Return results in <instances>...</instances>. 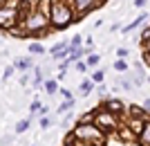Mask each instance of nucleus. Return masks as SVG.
I'll return each instance as SVG.
<instances>
[{
    "label": "nucleus",
    "mask_w": 150,
    "mask_h": 146,
    "mask_svg": "<svg viewBox=\"0 0 150 146\" xmlns=\"http://www.w3.org/2000/svg\"><path fill=\"white\" fill-rule=\"evenodd\" d=\"M137 144L139 146H150V121L146 124V128H144V133H141V137L137 140Z\"/></svg>",
    "instance_id": "nucleus-19"
},
{
    "label": "nucleus",
    "mask_w": 150,
    "mask_h": 146,
    "mask_svg": "<svg viewBox=\"0 0 150 146\" xmlns=\"http://www.w3.org/2000/svg\"><path fill=\"white\" fill-rule=\"evenodd\" d=\"M67 47H69V43H65V41H61V43H54V45H52V47H50V54H52V56H54V54H58V52L67 50Z\"/></svg>",
    "instance_id": "nucleus-24"
},
{
    "label": "nucleus",
    "mask_w": 150,
    "mask_h": 146,
    "mask_svg": "<svg viewBox=\"0 0 150 146\" xmlns=\"http://www.w3.org/2000/svg\"><path fill=\"white\" fill-rule=\"evenodd\" d=\"M132 5H134V9H146V5H148V0H134Z\"/></svg>",
    "instance_id": "nucleus-32"
},
{
    "label": "nucleus",
    "mask_w": 150,
    "mask_h": 146,
    "mask_svg": "<svg viewBox=\"0 0 150 146\" xmlns=\"http://www.w3.org/2000/svg\"><path fill=\"white\" fill-rule=\"evenodd\" d=\"M31 81H34V70H31V72H23V74H20V79H18V83L23 85V88L31 85Z\"/></svg>",
    "instance_id": "nucleus-21"
},
{
    "label": "nucleus",
    "mask_w": 150,
    "mask_h": 146,
    "mask_svg": "<svg viewBox=\"0 0 150 146\" xmlns=\"http://www.w3.org/2000/svg\"><path fill=\"white\" fill-rule=\"evenodd\" d=\"M50 20H52V32H65L69 25L79 23V14L69 0H56L50 11Z\"/></svg>",
    "instance_id": "nucleus-1"
},
{
    "label": "nucleus",
    "mask_w": 150,
    "mask_h": 146,
    "mask_svg": "<svg viewBox=\"0 0 150 146\" xmlns=\"http://www.w3.org/2000/svg\"><path fill=\"white\" fill-rule=\"evenodd\" d=\"M125 117H150V115L146 113L144 106H137V103H132V106H128V113H125Z\"/></svg>",
    "instance_id": "nucleus-13"
},
{
    "label": "nucleus",
    "mask_w": 150,
    "mask_h": 146,
    "mask_svg": "<svg viewBox=\"0 0 150 146\" xmlns=\"http://www.w3.org/2000/svg\"><path fill=\"white\" fill-rule=\"evenodd\" d=\"M146 20H148V11H141L139 16H134V20H130V23L123 27V34H130V32H134V29H139V27H146Z\"/></svg>",
    "instance_id": "nucleus-8"
},
{
    "label": "nucleus",
    "mask_w": 150,
    "mask_h": 146,
    "mask_svg": "<svg viewBox=\"0 0 150 146\" xmlns=\"http://www.w3.org/2000/svg\"><path fill=\"white\" fill-rule=\"evenodd\" d=\"M31 146H40V144H31Z\"/></svg>",
    "instance_id": "nucleus-35"
},
{
    "label": "nucleus",
    "mask_w": 150,
    "mask_h": 146,
    "mask_svg": "<svg viewBox=\"0 0 150 146\" xmlns=\"http://www.w3.org/2000/svg\"><path fill=\"white\" fill-rule=\"evenodd\" d=\"M13 65H16V70H18V72H31L34 68H36V65H34V58L27 56V54H25V56H20Z\"/></svg>",
    "instance_id": "nucleus-10"
},
{
    "label": "nucleus",
    "mask_w": 150,
    "mask_h": 146,
    "mask_svg": "<svg viewBox=\"0 0 150 146\" xmlns=\"http://www.w3.org/2000/svg\"><path fill=\"white\" fill-rule=\"evenodd\" d=\"M132 72H139V74H146V65L141 63V61H134V63H132ZM148 76V74H146Z\"/></svg>",
    "instance_id": "nucleus-30"
},
{
    "label": "nucleus",
    "mask_w": 150,
    "mask_h": 146,
    "mask_svg": "<svg viewBox=\"0 0 150 146\" xmlns=\"http://www.w3.org/2000/svg\"><path fill=\"white\" fill-rule=\"evenodd\" d=\"M20 25L25 27L27 36H40V34L52 32V20H50V16H47L45 11H40L38 7H36V9H31V11L27 14Z\"/></svg>",
    "instance_id": "nucleus-2"
},
{
    "label": "nucleus",
    "mask_w": 150,
    "mask_h": 146,
    "mask_svg": "<svg viewBox=\"0 0 150 146\" xmlns=\"http://www.w3.org/2000/svg\"><path fill=\"white\" fill-rule=\"evenodd\" d=\"M112 68L117 72H121V74H125L128 70H132V65L128 63V61H123V58H114V63H112Z\"/></svg>",
    "instance_id": "nucleus-15"
},
{
    "label": "nucleus",
    "mask_w": 150,
    "mask_h": 146,
    "mask_svg": "<svg viewBox=\"0 0 150 146\" xmlns=\"http://www.w3.org/2000/svg\"><path fill=\"white\" fill-rule=\"evenodd\" d=\"M96 108L105 110V113H112V115H117V117H123V119H125V113H128V106H125L121 99H117V97H110L105 101H99Z\"/></svg>",
    "instance_id": "nucleus-5"
},
{
    "label": "nucleus",
    "mask_w": 150,
    "mask_h": 146,
    "mask_svg": "<svg viewBox=\"0 0 150 146\" xmlns=\"http://www.w3.org/2000/svg\"><path fill=\"white\" fill-rule=\"evenodd\" d=\"M27 52H29V54H34V56H43V54H45V45L34 41V43L27 45Z\"/></svg>",
    "instance_id": "nucleus-14"
},
{
    "label": "nucleus",
    "mask_w": 150,
    "mask_h": 146,
    "mask_svg": "<svg viewBox=\"0 0 150 146\" xmlns=\"http://www.w3.org/2000/svg\"><path fill=\"white\" fill-rule=\"evenodd\" d=\"M117 85H121V88H125V90H134L132 81H130V79H123V76H121L119 81H117Z\"/></svg>",
    "instance_id": "nucleus-31"
},
{
    "label": "nucleus",
    "mask_w": 150,
    "mask_h": 146,
    "mask_svg": "<svg viewBox=\"0 0 150 146\" xmlns=\"http://www.w3.org/2000/svg\"><path fill=\"white\" fill-rule=\"evenodd\" d=\"M72 133H74L76 140H81L83 144H105V137H108L96 124H88V126H79V124H74Z\"/></svg>",
    "instance_id": "nucleus-3"
},
{
    "label": "nucleus",
    "mask_w": 150,
    "mask_h": 146,
    "mask_svg": "<svg viewBox=\"0 0 150 146\" xmlns=\"http://www.w3.org/2000/svg\"><path fill=\"white\" fill-rule=\"evenodd\" d=\"M85 63L90 65V70H96V68H99V63H101V54H99V52L90 54V56L85 58Z\"/></svg>",
    "instance_id": "nucleus-20"
},
{
    "label": "nucleus",
    "mask_w": 150,
    "mask_h": 146,
    "mask_svg": "<svg viewBox=\"0 0 150 146\" xmlns=\"http://www.w3.org/2000/svg\"><path fill=\"white\" fill-rule=\"evenodd\" d=\"M114 54H117V58H123V61H128V54H130V50H128L125 45H121V47H117V50H114Z\"/></svg>",
    "instance_id": "nucleus-27"
},
{
    "label": "nucleus",
    "mask_w": 150,
    "mask_h": 146,
    "mask_svg": "<svg viewBox=\"0 0 150 146\" xmlns=\"http://www.w3.org/2000/svg\"><path fill=\"white\" fill-rule=\"evenodd\" d=\"M94 124H96L105 135L119 133L121 126H123L121 117H117V115H112V113H105V110H99V108H96V121H94Z\"/></svg>",
    "instance_id": "nucleus-4"
},
{
    "label": "nucleus",
    "mask_w": 150,
    "mask_h": 146,
    "mask_svg": "<svg viewBox=\"0 0 150 146\" xmlns=\"http://www.w3.org/2000/svg\"><path fill=\"white\" fill-rule=\"evenodd\" d=\"M29 128H31V119L27 117V119H20V121H16V128H13V130H16V135H23V133H27Z\"/></svg>",
    "instance_id": "nucleus-17"
},
{
    "label": "nucleus",
    "mask_w": 150,
    "mask_h": 146,
    "mask_svg": "<svg viewBox=\"0 0 150 146\" xmlns=\"http://www.w3.org/2000/svg\"><path fill=\"white\" fill-rule=\"evenodd\" d=\"M50 126H52V117H40V119H38V128H40L43 133H47Z\"/></svg>",
    "instance_id": "nucleus-26"
},
{
    "label": "nucleus",
    "mask_w": 150,
    "mask_h": 146,
    "mask_svg": "<svg viewBox=\"0 0 150 146\" xmlns=\"http://www.w3.org/2000/svg\"><path fill=\"white\" fill-rule=\"evenodd\" d=\"M94 88H96V83L92 81V79H81V81H79V90H81V97H90L94 92Z\"/></svg>",
    "instance_id": "nucleus-11"
},
{
    "label": "nucleus",
    "mask_w": 150,
    "mask_h": 146,
    "mask_svg": "<svg viewBox=\"0 0 150 146\" xmlns=\"http://www.w3.org/2000/svg\"><path fill=\"white\" fill-rule=\"evenodd\" d=\"M144 108H146V113L150 115V97H146V99H144Z\"/></svg>",
    "instance_id": "nucleus-33"
},
{
    "label": "nucleus",
    "mask_w": 150,
    "mask_h": 146,
    "mask_svg": "<svg viewBox=\"0 0 150 146\" xmlns=\"http://www.w3.org/2000/svg\"><path fill=\"white\" fill-rule=\"evenodd\" d=\"M43 106H45V103L40 101V99H34V101L29 103V113H31V115H38V110L43 108Z\"/></svg>",
    "instance_id": "nucleus-28"
},
{
    "label": "nucleus",
    "mask_w": 150,
    "mask_h": 146,
    "mask_svg": "<svg viewBox=\"0 0 150 146\" xmlns=\"http://www.w3.org/2000/svg\"><path fill=\"white\" fill-rule=\"evenodd\" d=\"M74 70H76V72H79V74H85V72H88V70H90V65H88V63H85V61H79V63H76V65H74Z\"/></svg>",
    "instance_id": "nucleus-29"
},
{
    "label": "nucleus",
    "mask_w": 150,
    "mask_h": 146,
    "mask_svg": "<svg viewBox=\"0 0 150 146\" xmlns=\"http://www.w3.org/2000/svg\"><path fill=\"white\" fill-rule=\"evenodd\" d=\"M94 121H96V108H90V110H85V113H81L76 117L79 126H88V124H94Z\"/></svg>",
    "instance_id": "nucleus-9"
},
{
    "label": "nucleus",
    "mask_w": 150,
    "mask_h": 146,
    "mask_svg": "<svg viewBox=\"0 0 150 146\" xmlns=\"http://www.w3.org/2000/svg\"><path fill=\"white\" fill-rule=\"evenodd\" d=\"M148 83H150V74H148Z\"/></svg>",
    "instance_id": "nucleus-36"
},
{
    "label": "nucleus",
    "mask_w": 150,
    "mask_h": 146,
    "mask_svg": "<svg viewBox=\"0 0 150 146\" xmlns=\"http://www.w3.org/2000/svg\"><path fill=\"white\" fill-rule=\"evenodd\" d=\"M58 95H61V101H76V99H74V92H72L69 88H63V85H61Z\"/></svg>",
    "instance_id": "nucleus-23"
},
{
    "label": "nucleus",
    "mask_w": 150,
    "mask_h": 146,
    "mask_svg": "<svg viewBox=\"0 0 150 146\" xmlns=\"http://www.w3.org/2000/svg\"><path fill=\"white\" fill-rule=\"evenodd\" d=\"M74 103H76V101H61V103L56 106V115H61V117H63V115L72 113V108H74Z\"/></svg>",
    "instance_id": "nucleus-18"
},
{
    "label": "nucleus",
    "mask_w": 150,
    "mask_h": 146,
    "mask_svg": "<svg viewBox=\"0 0 150 146\" xmlns=\"http://www.w3.org/2000/svg\"><path fill=\"white\" fill-rule=\"evenodd\" d=\"M148 121H150V117H125V121H123V124L128 126V130H130V133L134 135V140H139Z\"/></svg>",
    "instance_id": "nucleus-6"
},
{
    "label": "nucleus",
    "mask_w": 150,
    "mask_h": 146,
    "mask_svg": "<svg viewBox=\"0 0 150 146\" xmlns=\"http://www.w3.org/2000/svg\"><path fill=\"white\" fill-rule=\"evenodd\" d=\"M69 47H72V50H76V47H85V36H81V34L72 36V41H69Z\"/></svg>",
    "instance_id": "nucleus-22"
},
{
    "label": "nucleus",
    "mask_w": 150,
    "mask_h": 146,
    "mask_svg": "<svg viewBox=\"0 0 150 146\" xmlns=\"http://www.w3.org/2000/svg\"><path fill=\"white\" fill-rule=\"evenodd\" d=\"M99 27H103V20H101V18L94 20V29H99Z\"/></svg>",
    "instance_id": "nucleus-34"
},
{
    "label": "nucleus",
    "mask_w": 150,
    "mask_h": 146,
    "mask_svg": "<svg viewBox=\"0 0 150 146\" xmlns=\"http://www.w3.org/2000/svg\"><path fill=\"white\" fill-rule=\"evenodd\" d=\"M90 79H92L96 85H101V83L105 81V70H103V68H96V70H92V72H90Z\"/></svg>",
    "instance_id": "nucleus-16"
},
{
    "label": "nucleus",
    "mask_w": 150,
    "mask_h": 146,
    "mask_svg": "<svg viewBox=\"0 0 150 146\" xmlns=\"http://www.w3.org/2000/svg\"><path fill=\"white\" fill-rule=\"evenodd\" d=\"M13 74H16V65H7L5 70H2V83H7Z\"/></svg>",
    "instance_id": "nucleus-25"
},
{
    "label": "nucleus",
    "mask_w": 150,
    "mask_h": 146,
    "mask_svg": "<svg viewBox=\"0 0 150 146\" xmlns=\"http://www.w3.org/2000/svg\"><path fill=\"white\" fill-rule=\"evenodd\" d=\"M43 90H45V92H47L50 97H56V95H58V90H61V83H58L56 79H45Z\"/></svg>",
    "instance_id": "nucleus-12"
},
{
    "label": "nucleus",
    "mask_w": 150,
    "mask_h": 146,
    "mask_svg": "<svg viewBox=\"0 0 150 146\" xmlns=\"http://www.w3.org/2000/svg\"><path fill=\"white\" fill-rule=\"evenodd\" d=\"M69 2H72V7L76 9V14H79V20H81L83 16H88L92 9H96V7L103 5L101 0H69Z\"/></svg>",
    "instance_id": "nucleus-7"
}]
</instances>
